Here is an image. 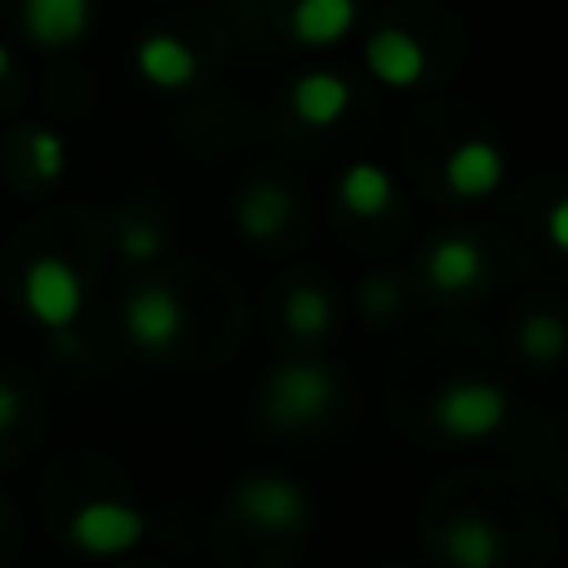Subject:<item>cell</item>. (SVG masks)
Segmentation results:
<instances>
[{"label":"cell","mask_w":568,"mask_h":568,"mask_svg":"<svg viewBox=\"0 0 568 568\" xmlns=\"http://www.w3.org/2000/svg\"><path fill=\"white\" fill-rule=\"evenodd\" d=\"M337 404V368L333 364H275L262 377V417L275 430H306L324 422Z\"/></svg>","instance_id":"cell-1"},{"label":"cell","mask_w":568,"mask_h":568,"mask_svg":"<svg viewBox=\"0 0 568 568\" xmlns=\"http://www.w3.org/2000/svg\"><path fill=\"white\" fill-rule=\"evenodd\" d=\"M510 413V399L497 382L484 377H453L439 386V395L430 399V422L444 439L470 444V439H488L493 430H501Z\"/></svg>","instance_id":"cell-2"},{"label":"cell","mask_w":568,"mask_h":568,"mask_svg":"<svg viewBox=\"0 0 568 568\" xmlns=\"http://www.w3.org/2000/svg\"><path fill=\"white\" fill-rule=\"evenodd\" d=\"M22 306L49 333L71 328L80 320V311H84V280H80V271L67 257H58V253L31 257L27 271H22Z\"/></svg>","instance_id":"cell-3"},{"label":"cell","mask_w":568,"mask_h":568,"mask_svg":"<svg viewBox=\"0 0 568 568\" xmlns=\"http://www.w3.org/2000/svg\"><path fill=\"white\" fill-rule=\"evenodd\" d=\"M231 510L257 532H302L311 524V497L288 475H244L231 493Z\"/></svg>","instance_id":"cell-4"},{"label":"cell","mask_w":568,"mask_h":568,"mask_svg":"<svg viewBox=\"0 0 568 568\" xmlns=\"http://www.w3.org/2000/svg\"><path fill=\"white\" fill-rule=\"evenodd\" d=\"M67 537L80 555H93V559H115V555H129L142 537H146V515L120 497H93L84 506H75L71 524H67Z\"/></svg>","instance_id":"cell-5"},{"label":"cell","mask_w":568,"mask_h":568,"mask_svg":"<svg viewBox=\"0 0 568 568\" xmlns=\"http://www.w3.org/2000/svg\"><path fill=\"white\" fill-rule=\"evenodd\" d=\"M120 320H124V333L138 351H169L186 328V311H182L178 293L164 284H138L124 297Z\"/></svg>","instance_id":"cell-6"},{"label":"cell","mask_w":568,"mask_h":568,"mask_svg":"<svg viewBox=\"0 0 568 568\" xmlns=\"http://www.w3.org/2000/svg\"><path fill=\"white\" fill-rule=\"evenodd\" d=\"M364 67L386 89H413L426 75V49L404 27H377L364 40Z\"/></svg>","instance_id":"cell-7"},{"label":"cell","mask_w":568,"mask_h":568,"mask_svg":"<svg viewBox=\"0 0 568 568\" xmlns=\"http://www.w3.org/2000/svg\"><path fill=\"white\" fill-rule=\"evenodd\" d=\"M506 178V155L488 138H466L444 160V186L457 200H488Z\"/></svg>","instance_id":"cell-8"},{"label":"cell","mask_w":568,"mask_h":568,"mask_svg":"<svg viewBox=\"0 0 568 568\" xmlns=\"http://www.w3.org/2000/svg\"><path fill=\"white\" fill-rule=\"evenodd\" d=\"M439 555L448 568H497L501 564V528L479 510H462V515L444 519Z\"/></svg>","instance_id":"cell-9"},{"label":"cell","mask_w":568,"mask_h":568,"mask_svg":"<svg viewBox=\"0 0 568 568\" xmlns=\"http://www.w3.org/2000/svg\"><path fill=\"white\" fill-rule=\"evenodd\" d=\"M133 62H138V75L146 80V84H155V89H186L191 80H195V71H200V62H195V49L182 40V36H173V31H151V36H142L138 40V49H133Z\"/></svg>","instance_id":"cell-10"},{"label":"cell","mask_w":568,"mask_h":568,"mask_svg":"<svg viewBox=\"0 0 568 568\" xmlns=\"http://www.w3.org/2000/svg\"><path fill=\"white\" fill-rule=\"evenodd\" d=\"M293 217V195L288 186L271 182V178H253L240 195H235V226L244 240H275Z\"/></svg>","instance_id":"cell-11"},{"label":"cell","mask_w":568,"mask_h":568,"mask_svg":"<svg viewBox=\"0 0 568 568\" xmlns=\"http://www.w3.org/2000/svg\"><path fill=\"white\" fill-rule=\"evenodd\" d=\"M426 280L439 293H470L484 280V248L470 235H439L426 248Z\"/></svg>","instance_id":"cell-12"},{"label":"cell","mask_w":568,"mask_h":568,"mask_svg":"<svg viewBox=\"0 0 568 568\" xmlns=\"http://www.w3.org/2000/svg\"><path fill=\"white\" fill-rule=\"evenodd\" d=\"M93 0H22V27L36 44L62 49L89 31Z\"/></svg>","instance_id":"cell-13"},{"label":"cell","mask_w":568,"mask_h":568,"mask_svg":"<svg viewBox=\"0 0 568 568\" xmlns=\"http://www.w3.org/2000/svg\"><path fill=\"white\" fill-rule=\"evenodd\" d=\"M288 106H293V115H297L302 124L328 129V124H337V120L346 115V106H351V84H346L342 75H333V71H306V75H297V84H293V93H288Z\"/></svg>","instance_id":"cell-14"},{"label":"cell","mask_w":568,"mask_h":568,"mask_svg":"<svg viewBox=\"0 0 568 568\" xmlns=\"http://www.w3.org/2000/svg\"><path fill=\"white\" fill-rule=\"evenodd\" d=\"M359 18V0H293L288 9V31L297 44L324 49L337 44Z\"/></svg>","instance_id":"cell-15"},{"label":"cell","mask_w":568,"mask_h":568,"mask_svg":"<svg viewBox=\"0 0 568 568\" xmlns=\"http://www.w3.org/2000/svg\"><path fill=\"white\" fill-rule=\"evenodd\" d=\"M390 195H395V182H390V173H386L382 164H373V160H355V164H346L342 178H337V200H342V209L355 213V217H377V213H386V209H390Z\"/></svg>","instance_id":"cell-16"},{"label":"cell","mask_w":568,"mask_h":568,"mask_svg":"<svg viewBox=\"0 0 568 568\" xmlns=\"http://www.w3.org/2000/svg\"><path fill=\"white\" fill-rule=\"evenodd\" d=\"M515 342H519V355L528 364H555L568 351V320L555 315V311H528L519 320Z\"/></svg>","instance_id":"cell-17"},{"label":"cell","mask_w":568,"mask_h":568,"mask_svg":"<svg viewBox=\"0 0 568 568\" xmlns=\"http://www.w3.org/2000/svg\"><path fill=\"white\" fill-rule=\"evenodd\" d=\"M284 324H288V333H297V337H324L328 324H333V302H328V293L315 288V284L288 288V297H284Z\"/></svg>","instance_id":"cell-18"},{"label":"cell","mask_w":568,"mask_h":568,"mask_svg":"<svg viewBox=\"0 0 568 568\" xmlns=\"http://www.w3.org/2000/svg\"><path fill=\"white\" fill-rule=\"evenodd\" d=\"M120 253H124L129 262H151V257H160V253H164V231H160L155 222L129 213V217L120 222Z\"/></svg>","instance_id":"cell-19"},{"label":"cell","mask_w":568,"mask_h":568,"mask_svg":"<svg viewBox=\"0 0 568 568\" xmlns=\"http://www.w3.org/2000/svg\"><path fill=\"white\" fill-rule=\"evenodd\" d=\"M27 155H31V169H36L44 182L62 178V169H67V142H62L53 129H36L31 142H27Z\"/></svg>","instance_id":"cell-20"},{"label":"cell","mask_w":568,"mask_h":568,"mask_svg":"<svg viewBox=\"0 0 568 568\" xmlns=\"http://www.w3.org/2000/svg\"><path fill=\"white\" fill-rule=\"evenodd\" d=\"M546 240H550L559 253H568V195H559V200L546 209Z\"/></svg>","instance_id":"cell-21"},{"label":"cell","mask_w":568,"mask_h":568,"mask_svg":"<svg viewBox=\"0 0 568 568\" xmlns=\"http://www.w3.org/2000/svg\"><path fill=\"white\" fill-rule=\"evenodd\" d=\"M395 297H399V288H395L390 280H368V284H364V306H368V315L395 311Z\"/></svg>","instance_id":"cell-22"},{"label":"cell","mask_w":568,"mask_h":568,"mask_svg":"<svg viewBox=\"0 0 568 568\" xmlns=\"http://www.w3.org/2000/svg\"><path fill=\"white\" fill-rule=\"evenodd\" d=\"M18 413H22V399H18V390L9 386V382H0V435L18 422Z\"/></svg>","instance_id":"cell-23"},{"label":"cell","mask_w":568,"mask_h":568,"mask_svg":"<svg viewBox=\"0 0 568 568\" xmlns=\"http://www.w3.org/2000/svg\"><path fill=\"white\" fill-rule=\"evenodd\" d=\"M9 67H13V53H9V44H4V40H0V80H4V75H9Z\"/></svg>","instance_id":"cell-24"},{"label":"cell","mask_w":568,"mask_h":568,"mask_svg":"<svg viewBox=\"0 0 568 568\" xmlns=\"http://www.w3.org/2000/svg\"><path fill=\"white\" fill-rule=\"evenodd\" d=\"M0 524H4V510H0Z\"/></svg>","instance_id":"cell-25"}]
</instances>
